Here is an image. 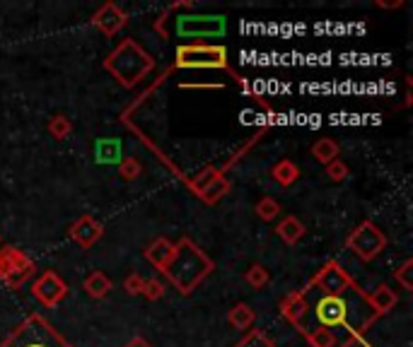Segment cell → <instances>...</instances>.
Here are the masks:
<instances>
[{"label":"cell","mask_w":413,"mask_h":347,"mask_svg":"<svg viewBox=\"0 0 413 347\" xmlns=\"http://www.w3.org/2000/svg\"><path fill=\"white\" fill-rule=\"evenodd\" d=\"M141 174H143V164L138 157H126L121 162V167H119V176H121L123 181H136Z\"/></svg>","instance_id":"cell-27"},{"label":"cell","mask_w":413,"mask_h":347,"mask_svg":"<svg viewBox=\"0 0 413 347\" xmlns=\"http://www.w3.org/2000/svg\"><path fill=\"white\" fill-rule=\"evenodd\" d=\"M90 22H92V27L99 29L104 36L112 39V36H117V34L128 24V12L119 8L117 3H104L102 8L92 14V19H90Z\"/></svg>","instance_id":"cell-11"},{"label":"cell","mask_w":413,"mask_h":347,"mask_svg":"<svg viewBox=\"0 0 413 347\" xmlns=\"http://www.w3.org/2000/svg\"><path fill=\"white\" fill-rule=\"evenodd\" d=\"M367 302H370V306H372V311L377 313V316H384V313H389L399 304V294L394 292L389 284H379L374 292L367 294Z\"/></svg>","instance_id":"cell-15"},{"label":"cell","mask_w":413,"mask_h":347,"mask_svg":"<svg viewBox=\"0 0 413 347\" xmlns=\"http://www.w3.org/2000/svg\"><path fill=\"white\" fill-rule=\"evenodd\" d=\"M37 273V265L25 251L15 246H3L0 249V280L10 289H20L27 280H32Z\"/></svg>","instance_id":"cell-8"},{"label":"cell","mask_w":413,"mask_h":347,"mask_svg":"<svg viewBox=\"0 0 413 347\" xmlns=\"http://www.w3.org/2000/svg\"><path fill=\"white\" fill-rule=\"evenodd\" d=\"M281 316L285 318L290 326H295L297 330L302 333L305 328V318H307V297H305V289H297V292H290L283 297L281 306H278Z\"/></svg>","instance_id":"cell-13"},{"label":"cell","mask_w":413,"mask_h":347,"mask_svg":"<svg viewBox=\"0 0 413 347\" xmlns=\"http://www.w3.org/2000/svg\"><path fill=\"white\" fill-rule=\"evenodd\" d=\"M112 287H114V282L109 280V275H104V270H92V273L83 280V289L92 299H104L109 292H112Z\"/></svg>","instance_id":"cell-16"},{"label":"cell","mask_w":413,"mask_h":347,"mask_svg":"<svg viewBox=\"0 0 413 347\" xmlns=\"http://www.w3.org/2000/svg\"><path fill=\"white\" fill-rule=\"evenodd\" d=\"M68 234L80 249H92L104 234V227L94 220L92 215H80L73 224L68 227Z\"/></svg>","instance_id":"cell-12"},{"label":"cell","mask_w":413,"mask_h":347,"mask_svg":"<svg viewBox=\"0 0 413 347\" xmlns=\"http://www.w3.org/2000/svg\"><path fill=\"white\" fill-rule=\"evenodd\" d=\"M312 292H316V289H312ZM377 318L379 316L372 311L367 302V294L358 284H353L343 294L316 292L314 299L307 297V318L302 335L314 330V328H324V330H331L336 335L341 333V340H345L348 347H353L363 342V335L372 328Z\"/></svg>","instance_id":"cell-1"},{"label":"cell","mask_w":413,"mask_h":347,"mask_svg":"<svg viewBox=\"0 0 413 347\" xmlns=\"http://www.w3.org/2000/svg\"><path fill=\"white\" fill-rule=\"evenodd\" d=\"M305 337L312 347H348V342L341 340V335H336V333L331 330H324V328H314V330L305 333Z\"/></svg>","instance_id":"cell-22"},{"label":"cell","mask_w":413,"mask_h":347,"mask_svg":"<svg viewBox=\"0 0 413 347\" xmlns=\"http://www.w3.org/2000/svg\"><path fill=\"white\" fill-rule=\"evenodd\" d=\"M143 282H145V277L138 273H131L126 280H123V289H126L128 294H141L143 292Z\"/></svg>","instance_id":"cell-31"},{"label":"cell","mask_w":413,"mask_h":347,"mask_svg":"<svg viewBox=\"0 0 413 347\" xmlns=\"http://www.w3.org/2000/svg\"><path fill=\"white\" fill-rule=\"evenodd\" d=\"M234 347H278V345L263 330H259V328H249V333Z\"/></svg>","instance_id":"cell-26"},{"label":"cell","mask_w":413,"mask_h":347,"mask_svg":"<svg viewBox=\"0 0 413 347\" xmlns=\"http://www.w3.org/2000/svg\"><path fill=\"white\" fill-rule=\"evenodd\" d=\"M141 294L148 299V302H157V299L165 297V282H162L160 277H145Z\"/></svg>","instance_id":"cell-28"},{"label":"cell","mask_w":413,"mask_h":347,"mask_svg":"<svg viewBox=\"0 0 413 347\" xmlns=\"http://www.w3.org/2000/svg\"><path fill=\"white\" fill-rule=\"evenodd\" d=\"M104 70L123 87L133 90L141 85L152 70H155V58L148 48H143L136 39H123L117 43L112 53L104 58Z\"/></svg>","instance_id":"cell-4"},{"label":"cell","mask_w":413,"mask_h":347,"mask_svg":"<svg viewBox=\"0 0 413 347\" xmlns=\"http://www.w3.org/2000/svg\"><path fill=\"white\" fill-rule=\"evenodd\" d=\"M46 130H49V135L54 140H66L73 133V123H70V118L66 114H54L49 118V123H46Z\"/></svg>","instance_id":"cell-23"},{"label":"cell","mask_w":413,"mask_h":347,"mask_svg":"<svg viewBox=\"0 0 413 347\" xmlns=\"http://www.w3.org/2000/svg\"><path fill=\"white\" fill-rule=\"evenodd\" d=\"M244 280H247L249 287H254V289H263L268 282H271V273H268V270L263 268V265L254 263V265H249V270H247V273H244Z\"/></svg>","instance_id":"cell-25"},{"label":"cell","mask_w":413,"mask_h":347,"mask_svg":"<svg viewBox=\"0 0 413 347\" xmlns=\"http://www.w3.org/2000/svg\"><path fill=\"white\" fill-rule=\"evenodd\" d=\"M174 67H184V70H230L228 48L220 46V43L177 46Z\"/></svg>","instance_id":"cell-6"},{"label":"cell","mask_w":413,"mask_h":347,"mask_svg":"<svg viewBox=\"0 0 413 347\" xmlns=\"http://www.w3.org/2000/svg\"><path fill=\"white\" fill-rule=\"evenodd\" d=\"M374 5H377V8H384V10H392V8H401V0H399V3H379V0H377V3H374Z\"/></svg>","instance_id":"cell-33"},{"label":"cell","mask_w":413,"mask_h":347,"mask_svg":"<svg viewBox=\"0 0 413 347\" xmlns=\"http://www.w3.org/2000/svg\"><path fill=\"white\" fill-rule=\"evenodd\" d=\"M0 347H75L41 313H30L0 342Z\"/></svg>","instance_id":"cell-5"},{"label":"cell","mask_w":413,"mask_h":347,"mask_svg":"<svg viewBox=\"0 0 413 347\" xmlns=\"http://www.w3.org/2000/svg\"><path fill=\"white\" fill-rule=\"evenodd\" d=\"M305 224H302L300 220H297L295 215H285L283 217L281 222H278V227H276V234L281 236L283 241H285L288 246H295L297 241L305 236Z\"/></svg>","instance_id":"cell-17"},{"label":"cell","mask_w":413,"mask_h":347,"mask_svg":"<svg viewBox=\"0 0 413 347\" xmlns=\"http://www.w3.org/2000/svg\"><path fill=\"white\" fill-rule=\"evenodd\" d=\"M326 176H329V181L334 183H341L348 178V167H345V162H341V159H334V162L326 164Z\"/></svg>","instance_id":"cell-30"},{"label":"cell","mask_w":413,"mask_h":347,"mask_svg":"<svg viewBox=\"0 0 413 347\" xmlns=\"http://www.w3.org/2000/svg\"><path fill=\"white\" fill-rule=\"evenodd\" d=\"M254 212H256V217H261L263 222H271L281 215V202L271 196H263L261 200L254 205Z\"/></svg>","instance_id":"cell-24"},{"label":"cell","mask_w":413,"mask_h":347,"mask_svg":"<svg viewBox=\"0 0 413 347\" xmlns=\"http://www.w3.org/2000/svg\"><path fill=\"white\" fill-rule=\"evenodd\" d=\"M339 154H341V145L334 138H319L312 145V157L319 164H324V167L329 162H334V159H339Z\"/></svg>","instance_id":"cell-20"},{"label":"cell","mask_w":413,"mask_h":347,"mask_svg":"<svg viewBox=\"0 0 413 347\" xmlns=\"http://www.w3.org/2000/svg\"><path fill=\"white\" fill-rule=\"evenodd\" d=\"M353 284H355V280L350 277L336 260H326V263L314 273V277L310 280L307 287L316 289V292H321V294H343V292H348Z\"/></svg>","instance_id":"cell-9"},{"label":"cell","mask_w":413,"mask_h":347,"mask_svg":"<svg viewBox=\"0 0 413 347\" xmlns=\"http://www.w3.org/2000/svg\"><path fill=\"white\" fill-rule=\"evenodd\" d=\"M271 178L278 183V186L283 188H290L292 183L300 178V169H297L295 162H290V159H281V162L273 164L271 169Z\"/></svg>","instance_id":"cell-18"},{"label":"cell","mask_w":413,"mask_h":347,"mask_svg":"<svg viewBox=\"0 0 413 347\" xmlns=\"http://www.w3.org/2000/svg\"><path fill=\"white\" fill-rule=\"evenodd\" d=\"M413 258H406L401 265L396 268V273H394V280H396L399 284H401L406 292H413Z\"/></svg>","instance_id":"cell-29"},{"label":"cell","mask_w":413,"mask_h":347,"mask_svg":"<svg viewBox=\"0 0 413 347\" xmlns=\"http://www.w3.org/2000/svg\"><path fill=\"white\" fill-rule=\"evenodd\" d=\"M194 10V3H174L167 8V12L155 22V29L170 41H177L179 46H191V43H208L210 39H220L228 32V19L225 14H196L184 12Z\"/></svg>","instance_id":"cell-2"},{"label":"cell","mask_w":413,"mask_h":347,"mask_svg":"<svg viewBox=\"0 0 413 347\" xmlns=\"http://www.w3.org/2000/svg\"><path fill=\"white\" fill-rule=\"evenodd\" d=\"M254 318H256V313H254V308L249 306L247 302L234 304V306L230 308V313H228L230 326L237 328V330H249V328L254 326Z\"/></svg>","instance_id":"cell-19"},{"label":"cell","mask_w":413,"mask_h":347,"mask_svg":"<svg viewBox=\"0 0 413 347\" xmlns=\"http://www.w3.org/2000/svg\"><path fill=\"white\" fill-rule=\"evenodd\" d=\"M123 347H152V345H150V340H145V337L136 335V337H131V340H128Z\"/></svg>","instance_id":"cell-32"},{"label":"cell","mask_w":413,"mask_h":347,"mask_svg":"<svg viewBox=\"0 0 413 347\" xmlns=\"http://www.w3.org/2000/svg\"><path fill=\"white\" fill-rule=\"evenodd\" d=\"M384 246H387V236H384V231L379 229L372 220H363L353 231H350L348 239H345V249L353 251V253L358 255L360 260H365V263L377 258V255L384 251Z\"/></svg>","instance_id":"cell-7"},{"label":"cell","mask_w":413,"mask_h":347,"mask_svg":"<svg viewBox=\"0 0 413 347\" xmlns=\"http://www.w3.org/2000/svg\"><path fill=\"white\" fill-rule=\"evenodd\" d=\"M184 87H199V85H184ZM208 87H215V85H201V90H208Z\"/></svg>","instance_id":"cell-34"},{"label":"cell","mask_w":413,"mask_h":347,"mask_svg":"<svg viewBox=\"0 0 413 347\" xmlns=\"http://www.w3.org/2000/svg\"><path fill=\"white\" fill-rule=\"evenodd\" d=\"M32 294L46 308H56L66 297H68V282L54 270H44L39 277L32 282Z\"/></svg>","instance_id":"cell-10"},{"label":"cell","mask_w":413,"mask_h":347,"mask_svg":"<svg viewBox=\"0 0 413 347\" xmlns=\"http://www.w3.org/2000/svg\"><path fill=\"white\" fill-rule=\"evenodd\" d=\"M230 188H232V183H230L228 176H218L215 181H210L208 186L203 188V191L199 193V198L203 202H208V205H215V202L220 200V198H225L230 193Z\"/></svg>","instance_id":"cell-21"},{"label":"cell","mask_w":413,"mask_h":347,"mask_svg":"<svg viewBox=\"0 0 413 347\" xmlns=\"http://www.w3.org/2000/svg\"><path fill=\"white\" fill-rule=\"evenodd\" d=\"M213 258L201 246H196L189 236H181L174 244L172 258L162 268V275L172 282L179 294H191L210 273H213Z\"/></svg>","instance_id":"cell-3"},{"label":"cell","mask_w":413,"mask_h":347,"mask_svg":"<svg viewBox=\"0 0 413 347\" xmlns=\"http://www.w3.org/2000/svg\"><path fill=\"white\" fill-rule=\"evenodd\" d=\"M172 251H174V244H172L167 236H157V239L152 241V244L148 246L143 253H145L148 263H150L152 268L160 270V273H162V268L167 265V260L172 258Z\"/></svg>","instance_id":"cell-14"}]
</instances>
